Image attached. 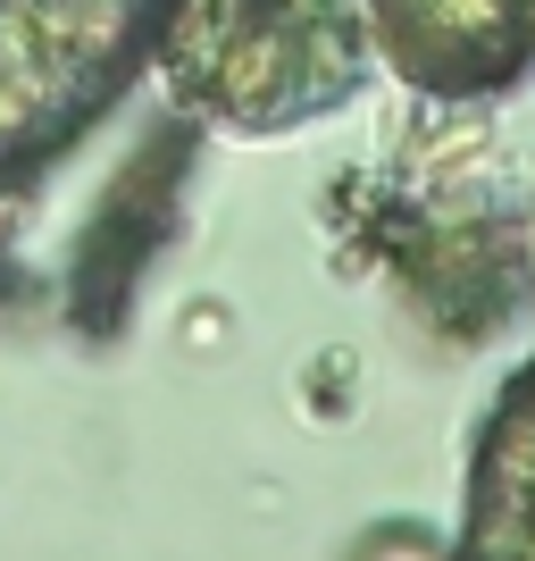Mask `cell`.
<instances>
[{"label":"cell","mask_w":535,"mask_h":561,"mask_svg":"<svg viewBox=\"0 0 535 561\" xmlns=\"http://www.w3.org/2000/svg\"><path fill=\"white\" fill-rule=\"evenodd\" d=\"M452 561H535V360H519L486 402Z\"/></svg>","instance_id":"obj_3"},{"label":"cell","mask_w":535,"mask_h":561,"mask_svg":"<svg viewBox=\"0 0 535 561\" xmlns=\"http://www.w3.org/2000/svg\"><path fill=\"white\" fill-rule=\"evenodd\" d=\"M351 561H452V537H435L419 519H376L369 537L351 545Z\"/></svg>","instance_id":"obj_4"},{"label":"cell","mask_w":535,"mask_h":561,"mask_svg":"<svg viewBox=\"0 0 535 561\" xmlns=\"http://www.w3.org/2000/svg\"><path fill=\"white\" fill-rule=\"evenodd\" d=\"M535 68V0H176L167 93L226 135H293L369 84L486 101Z\"/></svg>","instance_id":"obj_1"},{"label":"cell","mask_w":535,"mask_h":561,"mask_svg":"<svg viewBox=\"0 0 535 561\" xmlns=\"http://www.w3.org/2000/svg\"><path fill=\"white\" fill-rule=\"evenodd\" d=\"M176 0H0V193L43 185L142 76Z\"/></svg>","instance_id":"obj_2"}]
</instances>
